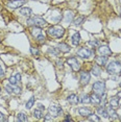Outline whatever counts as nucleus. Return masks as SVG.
<instances>
[{
  "instance_id": "nucleus-1",
  "label": "nucleus",
  "mask_w": 121,
  "mask_h": 122,
  "mask_svg": "<svg viewBox=\"0 0 121 122\" xmlns=\"http://www.w3.org/2000/svg\"><path fill=\"white\" fill-rule=\"evenodd\" d=\"M106 72L110 75H119V73H121V63L118 61H112L106 64Z\"/></svg>"
},
{
  "instance_id": "nucleus-2",
  "label": "nucleus",
  "mask_w": 121,
  "mask_h": 122,
  "mask_svg": "<svg viewBox=\"0 0 121 122\" xmlns=\"http://www.w3.org/2000/svg\"><path fill=\"white\" fill-rule=\"evenodd\" d=\"M47 34L50 36V37H52V38L60 39V38L64 37V35H65V29L63 28L62 26L54 25V26L49 27L48 30H47Z\"/></svg>"
},
{
  "instance_id": "nucleus-3",
  "label": "nucleus",
  "mask_w": 121,
  "mask_h": 122,
  "mask_svg": "<svg viewBox=\"0 0 121 122\" xmlns=\"http://www.w3.org/2000/svg\"><path fill=\"white\" fill-rule=\"evenodd\" d=\"M27 25H34V26H37V27H44L47 25V21L44 20L43 18L41 17H31V18H28L26 21Z\"/></svg>"
},
{
  "instance_id": "nucleus-4",
  "label": "nucleus",
  "mask_w": 121,
  "mask_h": 122,
  "mask_svg": "<svg viewBox=\"0 0 121 122\" xmlns=\"http://www.w3.org/2000/svg\"><path fill=\"white\" fill-rule=\"evenodd\" d=\"M93 92L98 94L99 96L102 97L106 94V82L104 81H96L92 86Z\"/></svg>"
},
{
  "instance_id": "nucleus-5",
  "label": "nucleus",
  "mask_w": 121,
  "mask_h": 122,
  "mask_svg": "<svg viewBox=\"0 0 121 122\" xmlns=\"http://www.w3.org/2000/svg\"><path fill=\"white\" fill-rule=\"evenodd\" d=\"M49 114L52 116L53 118H56V117H59V116H60L63 114V110H62V107H59V105H55V104H52L49 107Z\"/></svg>"
},
{
  "instance_id": "nucleus-6",
  "label": "nucleus",
  "mask_w": 121,
  "mask_h": 122,
  "mask_svg": "<svg viewBox=\"0 0 121 122\" xmlns=\"http://www.w3.org/2000/svg\"><path fill=\"white\" fill-rule=\"evenodd\" d=\"M93 50H91L89 48H86V47H82L79 50H77V55L81 59H89L93 55Z\"/></svg>"
},
{
  "instance_id": "nucleus-7",
  "label": "nucleus",
  "mask_w": 121,
  "mask_h": 122,
  "mask_svg": "<svg viewBox=\"0 0 121 122\" xmlns=\"http://www.w3.org/2000/svg\"><path fill=\"white\" fill-rule=\"evenodd\" d=\"M67 64L70 66L73 71H79L81 70V64H79V62L77 61L76 57H74V56L69 57V59L67 60Z\"/></svg>"
},
{
  "instance_id": "nucleus-8",
  "label": "nucleus",
  "mask_w": 121,
  "mask_h": 122,
  "mask_svg": "<svg viewBox=\"0 0 121 122\" xmlns=\"http://www.w3.org/2000/svg\"><path fill=\"white\" fill-rule=\"evenodd\" d=\"M26 3V0H10V2H7V6L12 10H17L21 9V6H23V4Z\"/></svg>"
},
{
  "instance_id": "nucleus-9",
  "label": "nucleus",
  "mask_w": 121,
  "mask_h": 122,
  "mask_svg": "<svg viewBox=\"0 0 121 122\" xmlns=\"http://www.w3.org/2000/svg\"><path fill=\"white\" fill-rule=\"evenodd\" d=\"M90 79H91V75H90L89 72H85V71L81 72V78H79V80H81V86L88 85L89 84V81H90Z\"/></svg>"
},
{
  "instance_id": "nucleus-10",
  "label": "nucleus",
  "mask_w": 121,
  "mask_h": 122,
  "mask_svg": "<svg viewBox=\"0 0 121 122\" xmlns=\"http://www.w3.org/2000/svg\"><path fill=\"white\" fill-rule=\"evenodd\" d=\"M78 114L81 116H82V117H90L91 115H93V112H92V110L89 109V107H79L78 109Z\"/></svg>"
},
{
  "instance_id": "nucleus-11",
  "label": "nucleus",
  "mask_w": 121,
  "mask_h": 122,
  "mask_svg": "<svg viewBox=\"0 0 121 122\" xmlns=\"http://www.w3.org/2000/svg\"><path fill=\"white\" fill-rule=\"evenodd\" d=\"M98 52H99L101 55H106V56L112 54L111 48H110L108 45H100L98 47Z\"/></svg>"
},
{
  "instance_id": "nucleus-12",
  "label": "nucleus",
  "mask_w": 121,
  "mask_h": 122,
  "mask_svg": "<svg viewBox=\"0 0 121 122\" xmlns=\"http://www.w3.org/2000/svg\"><path fill=\"white\" fill-rule=\"evenodd\" d=\"M21 80V74L20 73H16L15 75L10 76L9 78V84L12 86H18L19 82Z\"/></svg>"
},
{
  "instance_id": "nucleus-13",
  "label": "nucleus",
  "mask_w": 121,
  "mask_h": 122,
  "mask_svg": "<svg viewBox=\"0 0 121 122\" xmlns=\"http://www.w3.org/2000/svg\"><path fill=\"white\" fill-rule=\"evenodd\" d=\"M95 62L98 66L104 67V66H106V64H108V56H106V55H101L100 54V56H97L95 59Z\"/></svg>"
},
{
  "instance_id": "nucleus-14",
  "label": "nucleus",
  "mask_w": 121,
  "mask_h": 122,
  "mask_svg": "<svg viewBox=\"0 0 121 122\" xmlns=\"http://www.w3.org/2000/svg\"><path fill=\"white\" fill-rule=\"evenodd\" d=\"M90 99H91V103H93L94 105L101 104V96H99L98 94L93 93L92 95H90Z\"/></svg>"
},
{
  "instance_id": "nucleus-15",
  "label": "nucleus",
  "mask_w": 121,
  "mask_h": 122,
  "mask_svg": "<svg viewBox=\"0 0 121 122\" xmlns=\"http://www.w3.org/2000/svg\"><path fill=\"white\" fill-rule=\"evenodd\" d=\"M67 101L69 102L70 104H73V105H77L79 103V97L76 95V94H71L67 97Z\"/></svg>"
},
{
  "instance_id": "nucleus-16",
  "label": "nucleus",
  "mask_w": 121,
  "mask_h": 122,
  "mask_svg": "<svg viewBox=\"0 0 121 122\" xmlns=\"http://www.w3.org/2000/svg\"><path fill=\"white\" fill-rule=\"evenodd\" d=\"M19 13H20V15L24 16V17H30L32 14V10L30 9L28 6H25V7H21L20 10H19Z\"/></svg>"
},
{
  "instance_id": "nucleus-17",
  "label": "nucleus",
  "mask_w": 121,
  "mask_h": 122,
  "mask_svg": "<svg viewBox=\"0 0 121 122\" xmlns=\"http://www.w3.org/2000/svg\"><path fill=\"white\" fill-rule=\"evenodd\" d=\"M97 113H98V115L102 116L103 118H109L108 110L106 109V107H104V105H99V107H97Z\"/></svg>"
},
{
  "instance_id": "nucleus-18",
  "label": "nucleus",
  "mask_w": 121,
  "mask_h": 122,
  "mask_svg": "<svg viewBox=\"0 0 121 122\" xmlns=\"http://www.w3.org/2000/svg\"><path fill=\"white\" fill-rule=\"evenodd\" d=\"M57 49H59L60 52H63V53H67V52H69L71 50L70 46L66 43H60L59 45H57Z\"/></svg>"
},
{
  "instance_id": "nucleus-19",
  "label": "nucleus",
  "mask_w": 121,
  "mask_h": 122,
  "mask_svg": "<svg viewBox=\"0 0 121 122\" xmlns=\"http://www.w3.org/2000/svg\"><path fill=\"white\" fill-rule=\"evenodd\" d=\"M109 103H110V107L116 110V109H118V107H119V98H118L117 96L112 97V98L110 99Z\"/></svg>"
},
{
  "instance_id": "nucleus-20",
  "label": "nucleus",
  "mask_w": 121,
  "mask_h": 122,
  "mask_svg": "<svg viewBox=\"0 0 121 122\" xmlns=\"http://www.w3.org/2000/svg\"><path fill=\"white\" fill-rule=\"evenodd\" d=\"M85 20H86V16L85 15H79L75 19H73V24L75 26H79V25H81V24L84 23Z\"/></svg>"
},
{
  "instance_id": "nucleus-21",
  "label": "nucleus",
  "mask_w": 121,
  "mask_h": 122,
  "mask_svg": "<svg viewBox=\"0 0 121 122\" xmlns=\"http://www.w3.org/2000/svg\"><path fill=\"white\" fill-rule=\"evenodd\" d=\"M71 42H72V44L74 46L79 45V42H81V34H79L78 31L75 32V34L72 36V38H71Z\"/></svg>"
},
{
  "instance_id": "nucleus-22",
  "label": "nucleus",
  "mask_w": 121,
  "mask_h": 122,
  "mask_svg": "<svg viewBox=\"0 0 121 122\" xmlns=\"http://www.w3.org/2000/svg\"><path fill=\"white\" fill-rule=\"evenodd\" d=\"M91 73L93 74L94 76H100V73H101V68H100V66H98V65H94L92 67V70H91Z\"/></svg>"
},
{
  "instance_id": "nucleus-23",
  "label": "nucleus",
  "mask_w": 121,
  "mask_h": 122,
  "mask_svg": "<svg viewBox=\"0 0 121 122\" xmlns=\"http://www.w3.org/2000/svg\"><path fill=\"white\" fill-rule=\"evenodd\" d=\"M108 110V113H109V117L111 118V119H114V120H116V119L119 118V116L117 115V113H116V111H115V109H113V107H110L109 109H106Z\"/></svg>"
},
{
  "instance_id": "nucleus-24",
  "label": "nucleus",
  "mask_w": 121,
  "mask_h": 122,
  "mask_svg": "<svg viewBox=\"0 0 121 122\" xmlns=\"http://www.w3.org/2000/svg\"><path fill=\"white\" fill-rule=\"evenodd\" d=\"M17 121H19V122H26V121H28V116H27L25 113H23V112L19 113L17 115Z\"/></svg>"
},
{
  "instance_id": "nucleus-25",
  "label": "nucleus",
  "mask_w": 121,
  "mask_h": 122,
  "mask_svg": "<svg viewBox=\"0 0 121 122\" xmlns=\"http://www.w3.org/2000/svg\"><path fill=\"white\" fill-rule=\"evenodd\" d=\"M31 35L34 36L35 38H37L38 36L42 35V29H41V27H37V26H35L34 28L31 29Z\"/></svg>"
},
{
  "instance_id": "nucleus-26",
  "label": "nucleus",
  "mask_w": 121,
  "mask_h": 122,
  "mask_svg": "<svg viewBox=\"0 0 121 122\" xmlns=\"http://www.w3.org/2000/svg\"><path fill=\"white\" fill-rule=\"evenodd\" d=\"M73 18H74V14L72 10H69V12H67V14H66V19L65 21L67 22V23H71V22L73 21Z\"/></svg>"
},
{
  "instance_id": "nucleus-27",
  "label": "nucleus",
  "mask_w": 121,
  "mask_h": 122,
  "mask_svg": "<svg viewBox=\"0 0 121 122\" xmlns=\"http://www.w3.org/2000/svg\"><path fill=\"white\" fill-rule=\"evenodd\" d=\"M79 102H81V103H91V99H90V95H88V94H84L81 99H79Z\"/></svg>"
},
{
  "instance_id": "nucleus-28",
  "label": "nucleus",
  "mask_w": 121,
  "mask_h": 122,
  "mask_svg": "<svg viewBox=\"0 0 121 122\" xmlns=\"http://www.w3.org/2000/svg\"><path fill=\"white\" fill-rule=\"evenodd\" d=\"M43 111L40 110V109H35L34 111V117L35 119H42L43 118Z\"/></svg>"
},
{
  "instance_id": "nucleus-29",
  "label": "nucleus",
  "mask_w": 121,
  "mask_h": 122,
  "mask_svg": "<svg viewBox=\"0 0 121 122\" xmlns=\"http://www.w3.org/2000/svg\"><path fill=\"white\" fill-rule=\"evenodd\" d=\"M34 104H35V96H31L29 98V100L26 102V104H25V107L27 110H30L32 107H34Z\"/></svg>"
},
{
  "instance_id": "nucleus-30",
  "label": "nucleus",
  "mask_w": 121,
  "mask_h": 122,
  "mask_svg": "<svg viewBox=\"0 0 121 122\" xmlns=\"http://www.w3.org/2000/svg\"><path fill=\"white\" fill-rule=\"evenodd\" d=\"M48 53L54 55V56H57V55L60 54V50L57 48H55V47H50V48L48 49Z\"/></svg>"
},
{
  "instance_id": "nucleus-31",
  "label": "nucleus",
  "mask_w": 121,
  "mask_h": 122,
  "mask_svg": "<svg viewBox=\"0 0 121 122\" xmlns=\"http://www.w3.org/2000/svg\"><path fill=\"white\" fill-rule=\"evenodd\" d=\"M89 44L91 46L93 47V48H98V47L100 46V42L98 40H94V41H90Z\"/></svg>"
},
{
  "instance_id": "nucleus-32",
  "label": "nucleus",
  "mask_w": 121,
  "mask_h": 122,
  "mask_svg": "<svg viewBox=\"0 0 121 122\" xmlns=\"http://www.w3.org/2000/svg\"><path fill=\"white\" fill-rule=\"evenodd\" d=\"M30 52L34 56H39L40 55V50L38 48H35V47H30Z\"/></svg>"
},
{
  "instance_id": "nucleus-33",
  "label": "nucleus",
  "mask_w": 121,
  "mask_h": 122,
  "mask_svg": "<svg viewBox=\"0 0 121 122\" xmlns=\"http://www.w3.org/2000/svg\"><path fill=\"white\" fill-rule=\"evenodd\" d=\"M5 90H6V92L9 93V94H14V86H12V85H6L5 86Z\"/></svg>"
},
{
  "instance_id": "nucleus-34",
  "label": "nucleus",
  "mask_w": 121,
  "mask_h": 122,
  "mask_svg": "<svg viewBox=\"0 0 121 122\" xmlns=\"http://www.w3.org/2000/svg\"><path fill=\"white\" fill-rule=\"evenodd\" d=\"M89 120L90 121H100V118L98 117L97 115H94V114H93V115H91L89 117Z\"/></svg>"
},
{
  "instance_id": "nucleus-35",
  "label": "nucleus",
  "mask_w": 121,
  "mask_h": 122,
  "mask_svg": "<svg viewBox=\"0 0 121 122\" xmlns=\"http://www.w3.org/2000/svg\"><path fill=\"white\" fill-rule=\"evenodd\" d=\"M35 39H37V41H38V42H40V43H44V42H45V37H44L43 35L38 36Z\"/></svg>"
},
{
  "instance_id": "nucleus-36",
  "label": "nucleus",
  "mask_w": 121,
  "mask_h": 122,
  "mask_svg": "<svg viewBox=\"0 0 121 122\" xmlns=\"http://www.w3.org/2000/svg\"><path fill=\"white\" fill-rule=\"evenodd\" d=\"M53 120V117L50 115V114H48V115L44 116V121H52Z\"/></svg>"
},
{
  "instance_id": "nucleus-37",
  "label": "nucleus",
  "mask_w": 121,
  "mask_h": 122,
  "mask_svg": "<svg viewBox=\"0 0 121 122\" xmlns=\"http://www.w3.org/2000/svg\"><path fill=\"white\" fill-rule=\"evenodd\" d=\"M56 65H57V67H59V68H63V67H64V63H63V61H60V60L56 61Z\"/></svg>"
},
{
  "instance_id": "nucleus-38",
  "label": "nucleus",
  "mask_w": 121,
  "mask_h": 122,
  "mask_svg": "<svg viewBox=\"0 0 121 122\" xmlns=\"http://www.w3.org/2000/svg\"><path fill=\"white\" fill-rule=\"evenodd\" d=\"M0 121H6V117H5L4 114H2L0 112Z\"/></svg>"
},
{
  "instance_id": "nucleus-39",
  "label": "nucleus",
  "mask_w": 121,
  "mask_h": 122,
  "mask_svg": "<svg viewBox=\"0 0 121 122\" xmlns=\"http://www.w3.org/2000/svg\"><path fill=\"white\" fill-rule=\"evenodd\" d=\"M4 71L3 70H2V68H0V78H2V77H3L4 76Z\"/></svg>"
},
{
  "instance_id": "nucleus-40",
  "label": "nucleus",
  "mask_w": 121,
  "mask_h": 122,
  "mask_svg": "<svg viewBox=\"0 0 121 122\" xmlns=\"http://www.w3.org/2000/svg\"><path fill=\"white\" fill-rule=\"evenodd\" d=\"M38 109H40V110H42V111H44L45 110V107H44L43 104H41V103H39L38 104Z\"/></svg>"
},
{
  "instance_id": "nucleus-41",
  "label": "nucleus",
  "mask_w": 121,
  "mask_h": 122,
  "mask_svg": "<svg viewBox=\"0 0 121 122\" xmlns=\"http://www.w3.org/2000/svg\"><path fill=\"white\" fill-rule=\"evenodd\" d=\"M65 121H72V118H71L70 116L68 115V116H66V118H65Z\"/></svg>"
},
{
  "instance_id": "nucleus-42",
  "label": "nucleus",
  "mask_w": 121,
  "mask_h": 122,
  "mask_svg": "<svg viewBox=\"0 0 121 122\" xmlns=\"http://www.w3.org/2000/svg\"><path fill=\"white\" fill-rule=\"evenodd\" d=\"M117 97H118L119 99L121 98V91H120V92H118V93H117Z\"/></svg>"
},
{
  "instance_id": "nucleus-43",
  "label": "nucleus",
  "mask_w": 121,
  "mask_h": 122,
  "mask_svg": "<svg viewBox=\"0 0 121 122\" xmlns=\"http://www.w3.org/2000/svg\"><path fill=\"white\" fill-rule=\"evenodd\" d=\"M112 79H113V80H118L119 78H118V76H113V77H112Z\"/></svg>"
},
{
  "instance_id": "nucleus-44",
  "label": "nucleus",
  "mask_w": 121,
  "mask_h": 122,
  "mask_svg": "<svg viewBox=\"0 0 121 122\" xmlns=\"http://www.w3.org/2000/svg\"><path fill=\"white\" fill-rule=\"evenodd\" d=\"M119 87L121 88V82H119Z\"/></svg>"
},
{
  "instance_id": "nucleus-45",
  "label": "nucleus",
  "mask_w": 121,
  "mask_h": 122,
  "mask_svg": "<svg viewBox=\"0 0 121 122\" xmlns=\"http://www.w3.org/2000/svg\"><path fill=\"white\" fill-rule=\"evenodd\" d=\"M0 68H1V64H0Z\"/></svg>"
},
{
  "instance_id": "nucleus-46",
  "label": "nucleus",
  "mask_w": 121,
  "mask_h": 122,
  "mask_svg": "<svg viewBox=\"0 0 121 122\" xmlns=\"http://www.w3.org/2000/svg\"><path fill=\"white\" fill-rule=\"evenodd\" d=\"M120 107H121V104H120Z\"/></svg>"
},
{
  "instance_id": "nucleus-47",
  "label": "nucleus",
  "mask_w": 121,
  "mask_h": 122,
  "mask_svg": "<svg viewBox=\"0 0 121 122\" xmlns=\"http://www.w3.org/2000/svg\"><path fill=\"white\" fill-rule=\"evenodd\" d=\"M120 120H121V118H120Z\"/></svg>"
}]
</instances>
